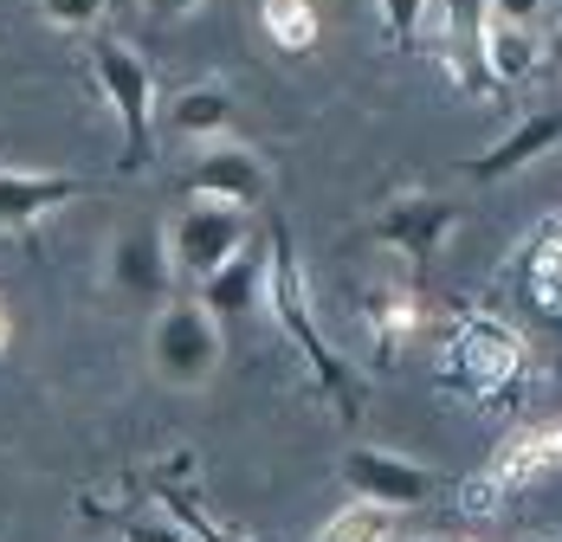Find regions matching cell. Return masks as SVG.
Instances as JSON below:
<instances>
[{"instance_id": "44dd1931", "label": "cell", "mask_w": 562, "mask_h": 542, "mask_svg": "<svg viewBox=\"0 0 562 542\" xmlns=\"http://www.w3.org/2000/svg\"><path fill=\"white\" fill-rule=\"evenodd\" d=\"M492 20H510V26H537V20H550V0H492Z\"/></svg>"}, {"instance_id": "cb8c5ba5", "label": "cell", "mask_w": 562, "mask_h": 542, "mask_svg": "<svg viewBox=\"0 0 562 542\" xmlns=\"http://www.w3.org/2000/svg\"><path fill=\"white\" fill-rule=\"evenodd\" d=\"M543 65H550V71H562V26H550V33H543Z\"/></svg>"}, {"instance_id": "9a60e30c", "label": "cell", "mask_w": 562, "mask_h": 542, "mask_svg": "<svg viewBox=\"0 0 562 542\" xmlns=\"http://www.w3.org/2000/svg\"><path fill=\"white\" fill-rule=\"evenodd\" d=\"M259 26L272 33V46H284V53L317 46V7L311 0H259Z\"/></svg>"}, {"instance_id": "d6986e66", "label": "cell", "mask_w": 562, "mask_h": 542, "mask_svg": "<svg viewBox=\"0 0 562 542\" xmlns=\"http://www.w3.org/2000/svg\"><path fill=\"white\" fill-rule=\"evenodd\" d=\"M427 7H434V0H382V20H389V33L401 39V46H414V39H420Z\"/></svg>"}, {"instance_id": "ac0fdd59", "label": "cell", "mask_w": 562, "mask_h": 542, "mask_svg": "<svg viewBox=\"0 0 562 542\" xmlns=\"http://www.w3.org/2000/svg\"><path fill=\"white\" fill-rule=\"evenodd\" d=\"M111 13V0H40V20L58 33H98Z\"/></svg>"}, {"instance_id": "2e32d148", "label": "cell", "mask_w": 562, "mask_h": 542, "mask_svg": "<svg viewBox=\"0 0 562 542\" xmlns=\"http://www.w3.org/2000/svg\"><path fill=\"white\" fill-rule=\"evenodd\" d=\"M389 537H394V510L369 504V497H356V504H342L311 542H389Z\"/></svg>"}, {"instance_id": "6da1fadb", "label": "cell", "mask_w": 562, "mask_h": 542, "mask_svg": "<svg viewBox=\"0 0 562 542\" xmlns=\"http://www.w3.org/2000/svg\"><path fill=\"white\" fill-rule=\"evenodd\" d=\"M91 78H98L104 104L116 110V129H123L116 168L123 174L149 168V156H156V71H149V58L136 46H123V39H111V33H98L91 39Z\"/></svg>"}, {"instance_id": "8fae6325", "label": "cell", "mask_w": 562, "mask_h": 542, "mask_svg": "<svg viewBox=\"0 0 562 542\" xmlns=\"http://www.w3.org/2000/svg\"><path fill=\"white\" fill-rule=\"evenodd\" d=\"M259 291H266V259H259L252 246H239L221 271H207V278H201V291H194V297H201L221 324H233V317H246V310L259 304Z\"/></svg>"}, {"instance_id": "7402d4cb", "label": "cell", "mask_w": 562, "mask_h": 542, "mask_svg": "<svg viewBox=\"0 0 562 542\" xmlns=\"http://www.w3.org/2000/svg\"><path fill=\"white\" fill-rule=\"evenodd\" d=\"M123 542H194L175 517H149V523H130V537Z\"/></svg>"}, {"instance_id": "ba28073f", "label": "cell", "mask_w": 562, "mask_h": 542, "mask_svg": "<svg viewBox=\"0 0 562 542\" xmlns=\"http://www.w3.org/2000/svg\"><path fill=\"white\" fill-rule=\"evenodd\" d=\"M452 226H459V201H440V194H394L389 207L375 214V239L394 246V252H407L414 266H427V259L447 246Z\"/></svg>"}, {"instance_id": "52a82bcc", "label": "cell", "mask_w": 562, "mask_h": 542, "mask_svg": "<svg viewBox=\"0 0 562 542\" xmlns=\"http://www.w3.org/2000/svg\"><path fill=\"white\" fill-rule=\"evenodd\" d=\"M342 485L382 510H414L434 497V472L401 452H382V445H356V452H342Z\"/></svg>"}, {"instance_id": "ffe728a7", "label": "cell", "mask_w": 562, "mask_h": 542, "mask_svg": "<svg viewBox=\"0 0 562 542\" xmlns=\"http://www.w3.org/2000/svg\"><path fill=\"white\" fill-rule=\"evenodd\" d=\"M169 517H175V523H181L194 542H239V537H226V530H214V523H207V517H201L188 497H169Z\"/></svg>"}, {"instance_id": "3957f363", "label": "cell", "mask_w": 562, "mask_h": 542, "mask_svg": "<svg viewBox=\"0 0 562 542\" xmlns=\"http://www.w3.org/2000/svg\"><path fill=\"white\" fill-rule=\"evenodd\" d=\"M149 369L169 387H201L221 369V317L201 297H169L149 324Z\"/></svg>"}, {"instance_id": "5b68a950", "label": "cell", "mask_w": 562, "mask_h": 542, "mask_svg": "<svg viewBox=\"0 0 562 542\" xmlns=\"http://www.w3.org/2000/svg\"><path fill=\"white\" fill-rule=\"evenodd\" d=\"M246 246V207H226V201H194V207H181L169 226V252H175V271L181 278H207V271H221L233 252Z\"/></svg>"}, {"instance_id": "4316f807", "label": "cell", "mask_w": 562, "mask_h": 542, "mask_svg": "<svg viewBox=\"0 0 562 542\" xmlns=\"http://www.w3.org/2000/svg\"><path fill=\"white\" fill-rule=\"evenodd\" d=\"M389 542H414V537H389Z\"/></svg>"}, {"instance_id": "d4e9b609", "label": "cell", "mask_w": 562, "mask_h": 542, "mask_svg": "<svg viewBox=\"0 0 562 542\" xmlns=\"http://www.w3.org/2000/svg\"><path fill=\"white\" fill-rule=\"evenodd\" d=\"M7 342H13V317H7V304H0V355H7Z\"/></svg>"}, {"instance_id": "277c9868", "label": "cell", "mask_w": 562, "mask_h": 542, "mask_svg": "<svg viewBox=\"0 0 562 542\" xmlns=\"http://www.w3.org/2000/svg\"><path fill=\"white\" fill-rule=\"evenodd\" d=\"M104 284H111L116 297H130V304H149V310H162V304H169V284H175V252H169V239H162L149 219L123 226V233L111 239V252H104Z\"/></svg>"}, {"instance_id": "7a4b0ae2", "label": "cell", "mask_w": 562, "mask_h": 542, "mask_svg": "<svg viewBox=\"0 0 562 542\" xmlns=\"http://www.w3.org/2000/svg\"><path fill=\"white\" fill-rule=\"evenodd\" d=\"M266 297H272V317H279V329L297 342V355L317 369V381H324V394H337L342 414H356V381H349V369H342V355L324 342V329L311 324V297H304V271H297V252H291V233H272V266H266Z\"/></svg>"}, {"instance_id": "603a6c76", "label": "cell", "mask_w": 562, "mask_h": 542, "mask_svg": "<svg viewBox=\"0 0 562 542\" xmlns=\"http://www.w3.org/2000/svg\"><path fill=\"white\" fill-rule=\"evenodd\" d=\"M143 7H149L156 20H188V13H201L207 0H143Z\"/></svg>"}, {"instance_id": "9c48e42d", "label": "cell", "mask_w": 562, "mask_h": 542, "mask_svg": "<svg viewBox=\"0 0 562 542\" xmlns=\"http://www.w3.org/2000/svg\"><path fill=\"white\" fill-rule=\"evenodd\" d=\"M266 162L246 149V143H201V156L188 168V188L201 194V201H226V207H259L266 201Z\"/></svg>"}, {"instance_id": "7c38bea8", "label": "cell", "mask_w": 562, "mask_h": 542, "mask_svg": "<svg viewBox=\"0 0 562 542\" xmlns=\"http://www.w3.org/2000/svg\"><path fill=\"white\" fill-rule=\"evenodd\" d=\"M169 129L188 136V143H214V136H226V129H233V91H226L221 78H214V84L175 91L169 98Z\"/></svg>"}, {"instance_id": "5bb4252c", "label": "cell", "mask_w": 562, "mask_h": 542, "mask_svg": "<svg viewBox=\"0 0 562 542\" xmlns=\"http://www.w3.org/2000/svg\"><path fill=\"white\" fill-rule=\"evenodd\" d=\"M543 472H562V420H550V427H530V433H517V439L505 445V459H498V478H505V485L543 478Z\"/></svg>"}, {"instance_id": "8992f818", "label": "cell", "mask_w": 562, "mask_h": 542, "mask_svg": "<svg viewBox=\"0 0 562 542\" xmlns=\"http://www.w3.org/2000/svg\"><path fill=\"white\" fill-rule=\"evenodd\" d=\"M85 194H98V181H85V174H53V168L0 162V233H7V239H26L46 214L85 201Z\"/></svg>"}, {"instance_id": "30bf717a", "label": "cell", "mask_w": 562, "mask_h": 542, "mask_svg": "<svg viewBox=\"0 0 562 542\" xmlns=\"http://www.w3.org/2000/svg\"><path fill=\"white\" fill-rule=\"evenodd\" d=\"M557 143H562V110H537V116H524L510 136H498L485 156H472L465 174H472V181H505L517 168H530L537 156H550Z\"/></svg>"}, {"instance_id": "e0dca14e", "label": "cell", "mask_w": 562, "mask_h": 542, "mask_svg": "<svg viewBox=\"0 0 562 542\" xmlns=\"http://www.w3.org/2000/svg\"><path fill=\"white\" fill-rule=\"evenodd\" d=\"M485 26H492V0H440V33L447 46L472 53L485 65Z\"/></svg>"}, {"instance_id": "4fadbf2b", "label": "cell", "mask_w": 562, "mask_h": 542, "mask_svg": "<svg viewBox=\"0 0 562 542\" xmlns=\"http://www.w3.org/2000/svg\"><path fill=\"white\" fill-rule=\"evenodd\" d=\"M537 65H543V33L537 26H510V20H492L485 26V78L524 84Z\"/></svg>"}, {"instance_id": "484cf974", "label": "cell", "mask_w": 562, "mask_h": 542, "mask_svg": "<svg viewBox=\"0 0 562 542\" xmlns=\"http://www.w3.org/2000/svg\"><path fill=\"white\" fill-rule=\"evenodd\" d=\"M550 26H562V0H550Z\"/></svg>"}]
</instances>
